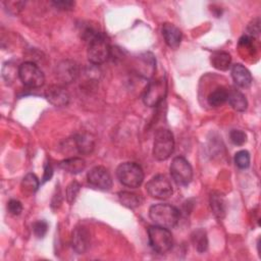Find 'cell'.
<instances>
[{"mask_svg": "<svg viewBox=\"0 0 261 261\" xmlns=\"http://www.w3.org/2000/svg\"><path fill=\"white\" fill-rule=\"evenodd\" d=\"M85 39L88 41V59L91 63L99 65L110 57L111 49L105 34L88 29L85 32Z\"/></svg>", "mask_w": 261, "mask_h": 261, "instance_id": "cell-1", "label": "cell"}, {"mask_svg": "<svg viewBox=\"0 0 261 261\" xmlns=\"http://www.w3.org/2000/svg\"><path fill=\"white\" fill-rule=\"evenodd\" d=\"M149 216L155 225L171 228L176 225L179 217L178 210L169 204L159 203L152 205L149 210Z\"/></svg>", "mask_w": 261, "mask_h": 261, "instance_id": "cell-2", "label": "cell"}, {"mask_svg": "<svg viewBox=\"0 0 261 261\" xmlns=\"http://www.w3.org/2000/svg\"><path fill=\"white\" fill-rule=\"evenodd\" d=\"M149 244L152 250L158 254H166L173 246L172 234L168 228L153 225L148 228Z\"/></svg>", "mask_w": 261, "mask_h": 261, "instance_id": "cell-3", "label": "cell"}, {"mask_svg": "<svg viewBox=\"0 0 261 261\" xmlns=\"http://www.w3.org/2000/svg\"><path fill=\"white\" fill-rule=\"evenodd\" d=\"M116 176L123 186L128 188H138L144 180L143 169L135 162L120 163L116 168Z\"/></svg>", "mask_w": 261, "mask_h": 261, "instance_id": "cell-4", "label": "cell"}, {"mask_svg": "<svg viewBox=\"0 0 261 261\" xmlns=\"http://www.w3.org/2000/svg\"><path fill=\"white\" fill-rule=\"evenodd\" d=\"M174 149V139L172 133L167 128H159L154 136L153 156L159 161L170 157Z\"/></svg>", "mask_w": 261, "mask_h": 261, "instance_id": "cell-5", "label": "cell"}, {"mask_svg": "<svg viewBox=\"0 0 261 261\" xmlns=\"http://www.w3.org/2000/svg\"><path fill=\"white\" fill-rule=\"evenodd\" d=\"M167 94V82L165 77L151 80L144 92L143 101L149 107H155L160 104Z\"/></svg>", "mask_w": 261, "mask_h": 261, "instance_id": "cell-6", "label": "cell"}, {"mask_svg": "<svg viewBox=\"0 0 261 261\" xmlns=\"http://www.w3.org/2000/svg\"><path fill=\"white\" fill-rule=\"evenodd\" d=\"M18 76L21 83L31 89L40 88L45 83V76L41 68L32 61L23 62L18 67Z\"/></svg>", "mask_w": 261, "mask_h": 261, "instance_id": "cell-7", "label": "cell"}, {"mask_svg": "<svg viewBox=\"0 0 261 261\" xmlns=\"http://www.w3.org/2000/svg\"><path fill=\"white\" fill-rule=\"evenodd\" d=\"M170 174L172 179L179 186H187L190 184L193 177V169L189 161L181 157L177 156L173 158L170 164Z\"/></svg>", "mask_w": 261, "mask_h": 261, "instance_id": "cell-8", "label": "cell"}, {"mask_svg": "<svg viewBox=\"0 0 261 261\" xmlns=\"http://www.w3.org/2000/svg\"><path fill=\"white\" fill-rule=\"evenodd\" d=\"M146 189L151 197L159 200L168 199L173 193L170 180L163 174L153 176L147 182Z\"/></svg>", "mask_w": 261, "mask_h": 261, "instance_id": "cell-9", "label": "cell"}, {"mask_svg": "<svg viewBox=\"0 0 261 261\" xmlns=\"http://www.w3.org/2000/svg\"><path fill=\"white\" fill-rule=\"evenodd\" d=\"M87 179L90 186L95 189L108 191L112 187V178L108 170L103 166L93 167L87 174Z\"/></svg>", "mask_w": 261, "mask_h": 261, "instance_id": "cell-10", "label": "cell"}, {"mask_svg": "<svg viewBox=\"0 0 261 261\" xmlns=\"http://www.w3.org/2000/svg\"><path fill=\"white\" fill-rule=\"evenodd\" d=\"M79 74V67L74 61L63 60L56 66V76L62 84L73 82Z\"/></svg>", "mask_w": 261, "mask_h": 261, "instance_id": "cell-11", "label": "cell"}, {"mask_svg": "<svg viewBox=\"0 0 261 261\" xmlns=\"http://www.w3.org/2000/svg\"><path fill=\"white\" fill-rule=\"evenodd\" d=\"M71 247L77 254H84L90 245V232L84 226H76L71 233Z\"/></svg>", "mask_w": 261, "mask_h": 261, "instance_id": "cell-12", "label": "cell"}, {"mask_svg": "<svg viewBox=\"0 0 261 261\" xmlns=\"http://www.w3.org/2000/svg\"><path fill=\"white\" fill-rule=\"evenodd\" d=\"M47 100L55 107L66 106L69 102L68 92L60 85L50 86L45 93Z\"/></svg>", "mask_w": 261, "mask_h": 261, "instance_id": "cell-13", "label": "cell"}, {"mask_svg": "<svg viewBox=\"0 0 261 261\" xmlns=\"http://www.w3.org/2000/svg\"><path fill=\"white\" fill-rule=\"evenodd\" d=\"M209 203L214 216L217 219H223L226 215L227 203L225 196L220 192H212L210 194Z\"/></svg>", "mask_w": 261, "mask_h": 261, "instance_id": "cell-14", "label": "cell"}, {"mask_svg": "<svg viewBox=\"0 0 261 261\" xmlns=\"http://www.w3.org/2000/svg\"><path fill=\"white\" fill-rule=\"evenodd\" d=\"M161 32L167 46L170 48H177L179 46L181 41V32L177 27H175L173 23L165 22L162 25Z\"/></svg>", "mask_w": 261, "mask_h": 261, "instance_id": "cell-15", "label": "cell"}, {"mask_svg": "<svg viewBox=\"0 0 261 261\" xmlns=\"http://www.w3.org/2000/svg\"><path fill=\"white\" fill-rule=\"evenodd\" d=\"M231 77L237 86L241 88H248L252 84L251 72L243 64L237 63L231 67Z\"/></svg>", "mask_w": 261, "mask_h": 261, "instance_id": "cell-16", "label": "cell"}, {"mask_svg": "<svg viewBox=\"0 0 261 261\" xmlns=\"http://www.w3.org/2000/svg\"><path fill=\"white\" fill-rule=\"evenodd\" d=\"M227 102L234 110L240 112L245 111L248 106V102L244 94L234 88H231L230 90H228Z\"/></svg>", "mask_w": 261, "mask_h": 261, "instance_id": "cell-17", "label": "cell"}, {"mask_svg": "<svg viewBox=\"0 0 261 261\" xmlns=\"http://www.w3.org/2000/svg\"><path fill=\"white\" fill-rule=\"evenodd\" d=\"M75 149L81 154H90L94 149V139L89 134H80L73 139Z\"/></svg>", "mask_w": 261, "mask_h": 261, "instance_id": "cell-18", "label": "cell"}, {"mask_svg": "<svg viewBox=\"0 0 261 261\" xmlns=\"http://www.w3.org/2000/svg\"><path fill=\"white\" fill-rule=\"evenodd\" d=\"M59 167L64 171L72 174H76L82 172L86 167V162L84 159L80 157H71L62 160L59 163Z\"/></svg>", "mask_w": 261, "mask_h": 261, "instance_id": "cell-19", "label": "cell"}, {"mask_svg": "<svg viewBox=\"0 0 261 261\" xmlns=\"http://www.w3.org/2000/svg\"><path fill=\"white\" fill-rule=\"evenodd\" d=\"M228 91L224 87H217L207 97V102L212 107L222 106L227 101Z\"/></svg>", "mask_w": 261, "mask_h": 261, "instance_id": "cell-20", "label": "cell"}, {"mask_svg": "<svg viewBox=\"0 0 261 261\" xmlns=\"http://www.w3.org/2000/svg\"><path fill=\"white\" fill-rule=\"evenodd\" d=\"M118 199H119V202L123 206H125L129 209H135L143 203V199L140 195L133 193V192H127V191L119 192Z\"/></svg>", "mask_w": 261, "mask_h": 261, "instance_id": "cell-21", "label": "cell"}, {"mask_svg": "<svg viewBox=\"0 0 261 261\" xmlns=\"http://www.w3.org/2000/svg\"><path fill=\"white\" fill-rule=\"evenodd\" d=\"M230 55L224 51H217L211 55V63L218 70H227L230 66Z\"/></svg>", "mask_w": 261, "mask_h": 261, "instance_id": "cell-22", "label": "cell"}, {"mask_svg": "<svg viewBox=\"0 0 261 261\" xmlns=\"http://www.w3.org/2000/svg\"><path fill=\"white\" fill-rule=\"evenodd\" d=\"M155 69V59L153 54L145 53L141 56V62L139 64V70L142 72L141 74L145 77L152 76Z\"/></svg>", "mask_w": 261, "mask_h": 261, "instance_id": "cell-23", "label": "cell"}, {"mask_svg": "<svg viewBox=\"0 0 261 261\" xmlns=\"http://www.w3.org/2000/svg\"><path fill=\"white\" fill-rule=\"evenodd\" d=\"M39 185H40V182H39L38 177L33 173H28L22 178L21 184H20L21 193L27 196H31L34 193H36V191L39 188Z\"/></svg>", "mask_w": 261, "mask_h": 261, "instance_id": "cell-24", "label": "cell"}, {"mask_svg": "<svg viewBox=\"0 0 261 261\" xmlns=\"http://www.w3.org/2000/svg\"><path fill=\"white\" fill-rule=\"evenodd\" d=\"M192 243L195 247V249L199 252V253H204L207 248H208V238H207V233L204 229H196L193 231L192 236Z\"/></svg>", "mask_w": 261, "mask_h": 261, "instance_id": "cell-25", "label": "cell"}, {"mask_svg": "<svg viewBox=\"0 0 261 261\" xmlns=\"http://www.w3.org/2000/svg\"><path fill=\"white\" fill-rule=\"evenodd\" d=\"M234 163L236 165L241 168L245 169L248 168L250 165V154L246 150H241L236 153L234 155Z\"/></svg>", "mask_w": 261, "mask_h": 261, "instance_id": "cell-26", "label": "cell"}, {"mask_svg": "<svg viewBox=\"0 0 261 261\" xmlns=\"http://www.w3.org/2000/svg\"><path fill=\"white\" fill-rule=\"evenodd\" d=\"M80 190H81V185H80V182H77L76 180L71 181V182L67 186L65 196H66V201H67L69 204H72V203L74 202V200L76 199L77 194L80 193Z\"/></svg>", "mask_w": 261, "mask_h": 261, "instance_id": "cell-27", "label": "cell"}, {"mask_svg": "<svg viewBox=\"0 0 261 261\" xmlns=\"http://www.w3.org/2000/svg\"><path fill=\"white\" fill-rule=\"evenodd\" d=\"M229 139L236 146H242L247 142V135L241 129H232L229 133Z\"/></svg>", "mask_w": 261, "mask_h": 261, "instance_id": "cell-28", "label": "cell"}, {"mask_svg": "<svg viewBox=\"0 0 261 261\" xmlns=\"http://www.w3.org/2000/svg\"><path fill=\"white\" fill-rule=\"evenodd\" d=\"M260 34V19L259 17L254 18L248 25L247 28V35L251 39L254 40V38H258Z\"/></svg>", "mask_w": 261, "mask_h": 261, "instance_id": "cell-29", "label": "cell"}, {"mask_svg": "<svg viewBox=\"0 0 261 261\" xmlns=\"http://www.w3.org/2000/svg\"><path fill=\"white\" fill-rule=\"evenodd\" d=\"M33 230L37 238L42 239L48 231V223L45 220H38L33 224Z\"/></svg>", "mask_w": 261, "mask_h": 261, "instance_id": "cell-30", "label": "cell"}, {"mask_svg": "<svg viewBox=\"0 0 261 261\" xmlns=\"http://www.w3.org/2000/svg\"><path fill=\"white\" fill-rule=\"evenodd\" d=\"M10 72H13V73H18L16 72V69L13 67V64H11L10 62H7L3 65V68H2V77L4 79L5 82H12L13 79H14V75Z\"/></svg>", "mask_w": 261, "mask_h": 261, "instance_id": "cell-31", "label": "cell"}, {"mask_svg": "<svg viewBox=\"0 0 261 261\" xmlns=\"http://www.w3.org/2000/svg\"><path fill=\"white\" fill-rule=\"evenodd\" d=\"M7 209L12 215H19L22 211V205L18 200L12 199L7 203Z\"/></svg>", "mask_w": 261, "mask_h": 261, "instance_id": "cell-32", "label": "cell"}, {"mask_svg": "<svg viewBox=\"0 0 261 261\" xmlns=\"http://www.w3.org/2000/svg\"><path fill=\"white\" fill-rule=\"evenodd\" d=\"M52 4L61 10H70L73 8L74 6V2L73 1H68V0H60V1H53Z\"/></svg>", "mask_w": 261, "mask_h": 261, "instance_id": "cell-33", "label": "cell"}, {"mask_svg": "<svg viewBox=\"0 0 261 261\" xmlns=\"http://www.w3.org/2000/svg\"><path fill=\"white\" fill-rule=\"evenodd\" d=\"M4 4L6 5V8L13 13H17L23 6V2H19V1H6L4 2Z\"/></svg>", "mask_w": 261, "mask_h": 261, "instance_id": "cell-34", "label": "cell"}, {"mask_svg": "<svg viewBox=\"0 0 261 261\" xmlns=\"http://www.w3.org/2000/svg\"><path fill=\"white\" fill-rule=\"evenodd\" d=\"M53 174V169L51 167V165L48 163L45 165V168H44V175H43V178H42V182H45L47 180H49L51 178Z\"/></svg>", "mask_w": 261, "mask_h": 261, "instance_id": "cell-35", "label": "cell"}]
</instances>
